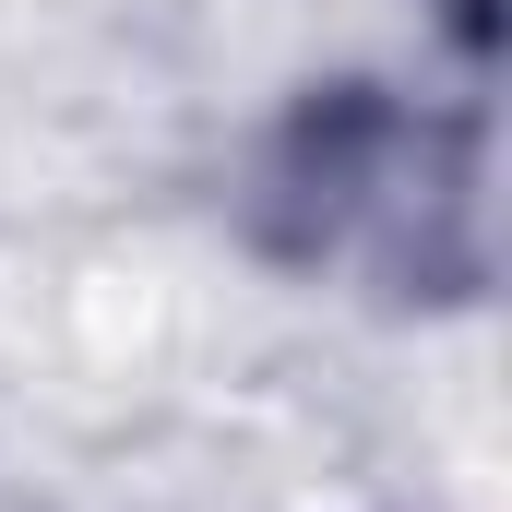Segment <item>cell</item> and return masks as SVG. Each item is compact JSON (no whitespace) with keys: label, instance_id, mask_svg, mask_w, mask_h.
Returning <instances> with one entry per match:
<instances>
[{"label":"cell","instance_id":"1","mask_svg":"<svg viewBox=\"0 0 512 512\" xmlns=\"http://www.w3.org/2000/svg\"><path fill=\"white\" fill-rule=\"evenodd\" d=\"M262 215L310 274H429V227H477V167L441 179V131L393 84H310L262 143Z\"/></svg>","mask_w":512,"mask_h":512}]
</instances>
